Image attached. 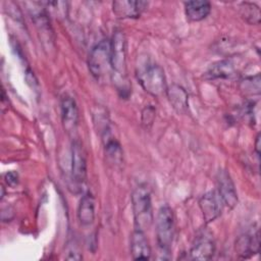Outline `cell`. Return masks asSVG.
Listing matches in <instances>:
<instances>
[{"label": "cell", "mask_w": 261, "mask_h": 261, "mask_svg": "<svg viewBox=\"0 0 261 261\" xmlns=\"http://www.w3.org/2000/svg\"><path fill=\"white\" fill-rule=\"evenodd\" d=\"M111 48V79L120 96L126 97L129 93L126 67V38L121 30H115L110 41Z\"/></svg>", "instance_id": "6da1fadb"}, {"label": "cell", "mask_w": 261, "mask_h": 261, "mask_svg": "<svg viewBox=\"0 0 261 261\" xmlns=\"http://www.w3.org/2000/svg\"><path fill=\"white\" fill-rule=\"evenodd\" d=\"M136 75L143 90L149 95L160 97L166 93V77L163 68L159 64L146 61L138 65Z\"/></svg>", "instance_id": "7a4b0ae2"}, {"label": "cell", "mask_w": 261, "mask_h": 261, "mask_svg": "<svg viewBox=\"0 0 261 261\" xmlns=\"http://www.w3.org/2000/svg\"><path fill=\"white\" fill-rule=\"evenodd\" d=\"M132 207L136 229L148 230L154 220L151 195L148 186L141 184L132 193Z\"/></svg>", "instance_id": "3957f363"}, {"label": "cell", "mask_w": 261, "mask_h": 261, "mask_svg": "<svg viewBox=\"0 0 261 261\" xmlns=\"http://www.w3.org/2000/svg\"><path fill=\"white\" fill-rule=\"evenodd\" d=\"M156 239L160 259H170V250L174 237V214L168 205H162L156 216Z\"/></svg>", "instance_id": "277c9868"}, {"label": "cell", "mask_w": 261, "mask_h": 261, "mask_svg": "<svg viewBox=\"0 0 261 261\" xmlns=\"http://www.w3.org/2000/svg\"><path fill=\"white\" fill-rule=\"evenodd\" d=\"M88 66L92 75L97 80H104L112 74L110 41L103 39L91 50L88 58Z\"/></svg>", "instance_id": "5b68a950"}, {"label": "cell", "mask_w": 261, "mask_h": 261, "mask_svg": "<svg viewBox=\"0 0 261 261\" xmlns=\"http://www.w3.org/2000/svg\"><path fill=\"white\" fill-rule=\"evenodd\" d=\"M217 193L220 196L224 206L232 209L238 203V194L234 184L225 169H219L216 174Z\"/></svg>", "instance_id": "8992f818"}, {"label": "cell", "mask_w": 261, "mask_h": 261, "mask_svg": "<svg viewBox=\"0 0 261 261\" xmlns=\"http://www.w3.org/2000/svg\"><path fill=\"white\" fill-rule=\"evenodd\" d=\"M199 207L205 223H210L221 214L223 203L217 191H209L200 197Z\"/></svg>", "instance_id": "52a82bcc"}, {"label": "cell", "mask_w": 261, "mask_h": 261, "mask_svg": "<svg viewBox=\"0 0 261 261\" xmlns=\"http://www.w3.org/2000/svg\"><path fill=\"white\" fill-rule=\"evenodd\" d=\"M60 110L64 130L68 135L74 134L79 124V108L76 102L72 97L65 95L61 98Z\"/></svg>", "instance_id": "ba28073f"}, {"label": "cell", "mask_w": 261, "mask_h": 261, "mask_svg": "<svg viewBox=\"0 0 261 261\" xmlns=\"http://www.w3.org/2000/svg\"><path fill=\"white\" fill-rule=\"evenodd\" d=\"M71 176L76 184H83L87 178V159L80 141L71 145Z\"/></svg>", "instance_id": "9c48e42d"}, {"label": "cell", "mask_w": 261, "mask_h": 261, "mask_svg": "<svg viewBox=\"0 0 261 261\" xmlns=\"http://www.w3.org/2000/svg\"><path fill=\"white\" fill-rule=\"evenodd\" d=\"M215 254V243L210 233L202 232L199 234L191 250H190V257L193 260H201L206 261L212 259L213 255Z\"/></svg>", "instance_id": "30bf717a"}, {"label": "cell", "mask_w": 261, "mask_h": 261, "mask_svg": "<svg viewBox=\"0 0 261 261\" xmlns=\"http://www.w3.org/2000/svg\"><path fill=\"white\" fill-rule=\"evenodd\" d=\"M234 250L238 256L243 259L258 254L260 251L259 231L257 230L256 232H253V234L245 233L238 237L234 243Z\"/></svg>", "instance_id": "8fae6325"}, {"label": "cell", "mask_w": 261, "mask_h": 261, "mask_svg": "<svg viewBox=\"0 0 261 261\" xmlns=\"http://www.w3.org/2000/svg\"><path fill=\"white\" fill-rule=\"evenodd\" d=\"M148 2L146 1H132L122 0L114 1L112 3V10L119 18H138L147 8Z\"/></svg>", "instance_id": "7c38bea8"}, {"label": "cell", "mask_w": 261, "mask_h": 261, "mask_svg": "<svg viewBox=\"0 0 261 261\" xmlns=\"http://www.w3.org/2000/svg\"><path fill=\"white\" fill-rule=\"evenodd\" d=\"M130 254L135 260H149L151 258V248L145 232L135 229L130 237Z\"/></svg>", "instance_id": "4fadbf2b"}, {"label": "cell", "mask_w": 261, "mask_h": 261, "mask_svg": "<svg viewBox=\"0 0 261 261\" xmlns=\"http://www.w3.org/2000/svg\"><path fill=\"white\" fill-rule=\"evenodd\" d=\"M77 219L83 226L92 225L95 220V199L91 193L85 194L79 203Z\"/></svg>", "instance_id": "5bb4252c"}, {"label": "cell", "mask_w": 261, "mask_h": 261, "mask_svg": "<svg viewBox=\"0 0 261 261\" xmlns=\"http://www.w3.org/2000/svg\"><path fill=\"white\" fill-rule=\"evenodd\" d=\"M166 96L172 108L178 113H185L188 110L189 96L187 91L179 85L172 84L166 89Z\"/></svg>", "instance_id": "9a60e30c"}, {"label": "cell", "mask_w": 261, "mask_h": 261, "mask_svg": "<svg viewBox=\"0 0 261 261\" xmlns=\"http://www.w3.org/2000/svg\"><path fill=\"white\" fill-rule=\"evenodd\" d=\"M211 11V4L204 0H193L185 2V13L189 20L200 21L208 16Z\"/></svg>", "instance_id": "2e32d148"}, {"label": "cell", "mask_w": 261, "mask_h": 261, "mask_svg": "<svg viewBox=\"0 0 261 261\" xmlns=\"http://www.w3.org/2000/svg\"><path fill=\"white\" fill-rule=\"evenodd\" d=\"M104 141V149L107 160L113 164H120L122 162V149L120 144L111 136H107L103 138Z\"/></svg>", "instance_id": "e0dca14e"}, {"label": "cell", "mask_w": 261, "mask_h": 261, "mask_svg": "<svg viewBox=\"0 0 261 261\" xmlns=\"http://www.w3.org/2000/svg\"><path fill=\"white\" fill-rule=\"evenodd\" d=\"M234 74V67L228 60L218 61L207 71L209 79H228Z\"/></svg>", "instance_id": "ac0fdd59"}, {"label": "cell", "mask_w": 261, "mask_h": 261, "mask_svg": "<svg viewBox=\"0 0 261 261\" xmlns=\"http://www.w3.org/2000/svg\"><path fill=\"white\" fill-rule=\"evenodd\" d=\"M242 18L250 24H259L261 12L257 4L252 2H242L239 6Z\"/></svg>", "instance_id": "d6986e66"}, {"label": "cell", "mask_w": 261, "mask_h": 261, "mask_svg": "<svg viewBox=\"0 0 261 261\" xmlns=\"http://www.w3.org/2000/svg\"><path fill=\"white\" fill-rule=\"evenodd\" d=\"M241 90L246 96H254L260 94V75L248 76L241 82Z\"/></svg>", "instance_id": "ffe728a7"}, {"label": "cell", "mask_w": 261, "mask_h": 261, "mask_svg": "<svg viewBox=\"0 0 261 261\" xmlns=\"http://www.w3.org/2000/svg\"><path fill=\"white\" fill-rule=\"evenodd\" d=\"M156 110L152 105H146L142 110V124L145 127H150L155 119Z\"/></svg>", "instance_id": "44dd1931"}, {"label": "cell", "mask_w": 261, "mask_h": 261, "mask_svg": "<svg viewBox=\"0 0 261 261\" xmlns=\"http://www.w3.org/2000/svg\"><path fill=\"white\" fill-rule=\"evenodd\" d=\"M4 180L8 186H15L18 181V175L14 171H8L4 174Z\"/></svg>", "instance_id": "7402d4cb"}, {"label": "cell", "mask_w": 261, "mask_h": 261, "mask_svg": "<svg viewBox=\"0 0 261 261\" xmlns=\"http://www.w3.org/2000/svg\"><path fill=\"white\" fill-rule=\"evenodd\" d=\"M255 152H256L257 156L259 157V154H260V134H258L257 137H256V141H255Z\"/></svg>", "instance_id": "603a6c76"}]
</instances>
